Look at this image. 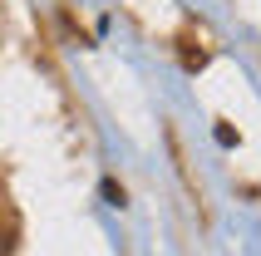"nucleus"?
Here are the masks:
<instances>
[{"mask_svg":"<svg viewBox=\"0 0 261 256\" xmlns=\"http://www.w3.org/2000/svg\"><path fill=\"white\" fill-rule=\"evenodd\" d=\"M0 256H5V232H0Z\"/></svg>","mask_w":261,"mask_h":256,"instance_id":"f257e3e1","label":"nucleus"}]
</instances>
